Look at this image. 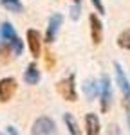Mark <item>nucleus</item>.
<instances>
[{
	"instance_id": "obj_1",
	"label": "nucleus",
	"mask_w": 130,
	"mask_h": 135,
	"mask_svg": "<svg viewBox=\"0 0 130 135\" xmlns=\"http://www.w3.org/2000/svg\"><path fill=\"white\" fill-rule=\"evenodd\" d=\"M0 34H2L4 43L9 45L11 52H13L15 56H20L22 51H24V43H22V40L18 38V34L15 31V27L11 25L9 22H4V23L0 25Z\"/></svg>"
},
{
	"instance_id": "obj_2",
	"label": "nucleus",
	"mask_w": 130,
	"mask_h": 135,
	"mask_svg": "<svg viewBox=\"0 0 130 135\" xmlns=\"http://www.w3.org/2000/svg\"><path fill=\"white\" fill-rule=\"evenodd\" d=\"M56 90H58V94L63 97L65 101H71V103L76 101L78 99V94H76V76L71 74V76L63 78L62 81H58Z\"/></svg>"
},
{
	"instance_id": "obj_3",
	"label": "nucleus",
	"mask_w": 130,
	"mask_h": 135,
	"mask_svg": "<svg viewBox=\"0 0 130 135\" xmlns=\"http://www.w3.org/2000/svg\"><path fill=\"white\" fill-rule=\"evenodd\" d=\"M114 70H116V81H118V86L121 94H123V101H125V108L128 110L130 108V81L127 78L125 70L121 69V65L118 61L114 63Z\"/></svg>"
},
{
	"instance_id": "obj_4",
	"label": "nucleus",
	"mask_w": 130,
	"mask_h": 135,
	"mask_svg": "<svg viewBox=\"0 0 130 135\" xmlns=\"http://www.w3.org/2000/svg\"><path fill=\"white\" fill-rule=\"evenodd\" d=\"M99 99H101V112H107L112 103V85L107 74H103L99 81Z\"/></svg>"
},
{
	"instance_id": "obj_5",
	"label": "nucleus",
	"mask_w": 130,
	"mask_h": 135,
	"mask_svg": "<svg viewBox=\"0 0 130 135\" xmlns=\"http://www.w3.org/2000/svg\"><path fill=\"white\" fill-rule=\"evenodd\" d=\"M31 133H34V135H51V133H56V123H54L51 117H38V119L32 123Z\"/></svg>"
},
{
	"instance_id": "obj_6",
	"label": "nucleus",
	"mask_w": 130,
	"mask_h": 135,
	"mask_svg": "<svg viewBox=\"0 0 130 135\" xmlns=\"http://www.w3.org/2000/svg\"><path fill=\"white\" fill-rule=\"evenodd\" d=\"M16 92V79L15 78H4L0 79V103H7Z\"/></svg>"
},
{
	"instance_id": "obj_7",
	"label": "nucleus",
	"mask_w": 130,
	"mask_h": 135,
	"mask_svg": "<svg viewBox=\"0 0 130 135\" xmlns=\"http://www.w3.org/2000/svg\"><path fill=\"white\" fill-rule=\"evenodd\" d=\"M27 45H29L32 58H40V54H42V34L34 29H29L27 31Z\"/></svg>"
},
{
	"instance_id": "obj_8",
	"label": "nucleus",
	"mask_w": 130,
	"mask_h": 135,
	"mask_svg": "<svg viewBox=\"0 0 130 135\" xmlns=\"http://www.w3.org/2000/svg\"><path fill=\"white\" fill-rule=\"evenodd\" d=\"M62 23H63V16L62 15H53L49 18V25H47V32H45V42L47 43L54 42V38H56V34L60 31Z\"/></svg>"
},
{
	"instance_id": "obj_9",
	"label": "nucleus",
	"mask_w": 130,
	"mask_h": 135,
	"mask_svg": "<svg viewBox=\"0 0 130 135\" xmlns=\"http://www.w3.org/2000/svg\"><path fill=\"white\" fill-rule=\"evenodd\" d=\"M89 22H90V36H92V42L94 45H99L101 40H103V23L99 22L96 15H90L89 16Z\"/></svg>"
},
{
	"instance_id": "obj_10",
	"label": "nucleus",
	"mask_w": 130,
	"mask_h": 135,
	"mask_svg": "<svg viewBox=\"0 0 130 135\" xmlns=\"http://www.w3.org/2000/svg\"><path fill=\"white\" fill-rule=\"evenodd\" d=\"M85 132L87 135H98L101 132V124H99V119L96 114H87L85 115Z\"/></svg>"
},
{
	"instance_id": "obj_11",
	"label": "nucleus",
	"mask_w": 130,
	"mask_h": 135,
	"mask_svg": "<svg viewBox=\"0 0 130 135\" xmlns=\"http://www.w3.org/2000/svg\"><path fill=\"white\" fill-rule=\"evenodd\" d=\"M24 79H25V83L27 85H38L40 83V70H38V67L31 63L27 69H25V72H24Z\"/></svg>"
},
{
	"instance_id": "obj_12",
	"label": "nucleus",
	"mask_w": 130,
	"mask_h": 135,
	"mask_svg": "<svg viewBox=\"0 0 130 135\" xmlns=\"http://www.w3.org/2000/svg\"><path fill=\"white\" fill-rule=\"evenodd\" d=\"M83 92H85L87 99L92 101L98 94H99V85H98L94 79H89V81H85V85H83Z\"/></svg>"
},
{
	"instance_id": "obj_13",
	"label": "nucleus",
	"mask_w": 130,
	"mask_h": 135,
	"mask_svg": "<svg viewBox=\"0 0 130 135\" xmlns=\"http://www.w3.org/2000/svg\"><path fill=\"white\" fill-rule=\"evenodd\" d=\"M0 4H2L4 9L11 11V13H22L24 11V6H22L20 0H2Z\"/></svg>"
},
{
	"instance_id": "obj_14",
	"label": "nucleus",
	"mask_w": 130,
	"mask_h": 135,
	"mask_svg": "<svg viewBox=\"0 0 130 135\" xmlns=\"http://www.w3.org/2000/svg\"><path fill=\"white\" fill-rule=\"evenodd\" d=\"M63 121H65V124H67L69 132H71L72 135H80V133H81L80 128H78V123H76L74 117H72V114H65L63 115Z\"/></svg>"
},
{
	"instance_id": "obj_15",
	"label": "nucleus",
	"mask_w": 130,
	"mask_h": 135,
	"mask_svg": "<svg viewBox=\"0 0 130 135\" xmlns=\"http://www.w3.org/2000/svg\"><path fill=\"white\" fill-rule=\"evenodd\" d=\"M118 45L121 49H125V51H130V29L123 31L118 36Z\"/></svg>"
},
{
	"instance_id": "obj_16",
	"label": "nucleus",
	"mask_w": 130,
	"mask_h": 135,
	"mask_svg": "<svg viewBox=\"0 0 130 135\" xmlns=\"http://www.w3.org/2000/svg\"><path fill=\"white\" fill-rule=\"evenodd\" d=\"M71 18H72V20H78V18H80V2H76L74 6H72V9H71Z\"/></svg>"
},
{
	"instance_id": "obj_17",
	"label": "nucleus",
	"mask_w": 130,
	"mask_h": 135,
	"mask_svg": "<svg viewBox=\"0 0 130 135\" xmlns=\"http://www.w3.org/2000/svg\"><path fill=\"white\" fill-rule=\"evenodd\" d=\"M92 4H94V7L98 9V13H105V7H103V4H101V0H90Z\"/></svg>"
},
{
	"instance_id": "obj_18",
	"label": "nucleus",
	"mask_w": 130,
	"mask_h": 135,
	"mask_svg": "<svg viewBox=\"0 0 130 135\" xmlns=\"http://www.w3.org/2000/svg\"><path fill=\"white\" fill-rule=\"evenodd\" d=\"M6 132H7V133H18V132H16V130H15V128H13V126H9V128H7V130H6Z\"/></svg>"
},
{
	"instance_id": "obj_19",
	"label": "nucleus",
	"mask_w": 130,
	"mask_h": 135,
	"mask_svg": "<svg viewBox=\"0 0 130 135\" xmlns=\"http://www.w3.org/2000/svg\"><path fill=\"white\" fill-rule=\"evenodd\" d=\"M47 61H49V67H53V54H47Z\"/></svg>"
},
{
	"instance_id": "obj_20",
	"label": "nucleus",
	"mask_w": 130,
	"mask_h": 135,
	"mask_svg": "<svg viewBox=\"0 0 130 135\" xmlns=\"http://www.w3.org/2000/svg\"><path fill=\"white\" fill-rule=\"evenodd\" d=\"M2 47H4V40H2V34H0V52H2Z\"/></svg>"
},
{
	"instance_id": "obj_21",
	"label": "nucleus",
	"mask_w": 130,
	"mask_h": 135,
	"mask_svg": "<svg viewBox=\"0 0 130 135\" xmlns=\"http://www.w3.org/2000/svg\"><path fill=\"white\" fill-rule=\"evenodd\" d=\"M74 2H80V0H74Z\"/></svg>"
}]
</instances>
